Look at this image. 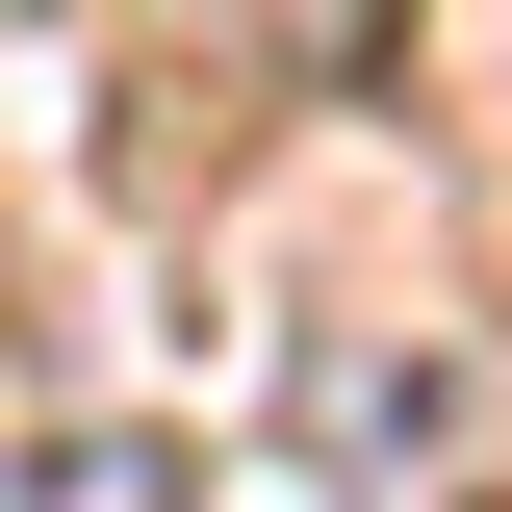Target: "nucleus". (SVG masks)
Returning a JSON list of instances; mask_svg holds the SVG:
<instances>
[{
    "mask_svg": "<svg viewBox=\"0 0 512 512\" xmlns=\"http://www.w3.org/2000/svg\"><path fill=\"white\" fill-rule=\"evenodd\" d=\"M0 512H180V461H154V436H52Z\"/></svg>",
    "mask_w": 512,
    "mask_h": 512,
    "instance_id": "nucleus-1",
    "label": "nucleus"
}]
</instances>
